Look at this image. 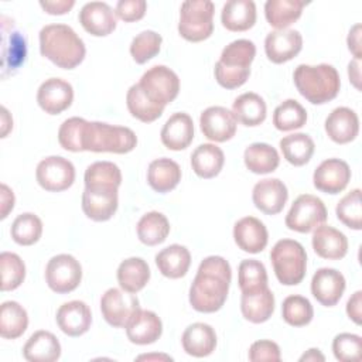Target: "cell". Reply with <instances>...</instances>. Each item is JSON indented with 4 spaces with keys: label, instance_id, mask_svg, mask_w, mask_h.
<instances>
[{
    "label": "cell",
    "instance_id": "obj_37",
    "mask_svg": "<svg viewBox=\"0 0 362 362\" xmlns=\"http://www.w3.org/2000/svg\"><path fill=\"white\" fill-rule=\"evenodd\" d=\"M119 286L129 293L140 291L150 280V269L141 257L124 259L117 267Z\"/></svg>",
    "mask_w": 362,
    "mask_h": 362
},
{
    "label": "cell",
    "instance_id": "obj_11",
    "mask_svg": "<svg viewBox=\"0 0 362 362\" xmlns=\"http://www.w3.org/2000/svg\"><path fill=\"white\" fill-rule=\"evenodd\" d=\"M140 308L134 293L112 287L100 298V311L105 321L115 328H126L130 318Z\"/></svg>",
    "mask_w": 362,
    "mask_h": 362
},
{
    "label": "cell",
    "instance_id": "obj_22",
    "mask_svg": "<svg viewBox=\"0 0 362 362\" xmlns=\"http://www.w3.org/2000/svg\"><path fill=\"white\" fill-rule=\"evenodd\" d=\"M233 239L239 249L247 253H260L269 240L264 223L255 216H245L233 226Z\"/></svg>",
    "mask_w": 362,
    "mask_h": 362
},
{
    "label": "cell",
    "instance_id": "obj_28",
    "mask_svg": "<svg viewBox=\"0 0 362 362\" xmlns=\"http://www.w3.org/2000/svg\"><path fill=\"white\" fill-rule=\"evenodd\" d=\"M242 315L253 322L260 324L267 321L274 311V296L269 287L242 293L240 298Z\"/></svg>",
    "mask_w": 362,
    "mask_h": 362
},
{
    "label": "cell",
    "instance_id": "obj_42",
    "mask_svg": "<svg viewBox=\"0 0 362 362\" xmlns=\"http://www.w3.org/2000/svg\"><path fill=\"white\" fill-rule=\"evenodd\" d=\"M126 105L132 116L144 123L154 122L164 112V106L156 105L150 99H147L139 83H134L129 88L126 95Z\"/></svg>",
    "mask_w": 362,
    "mask_h": 362
},
{
    "label": "cell",
    "instance_id": "obj_23",
    "mask_svg": "<svg viewBox=\"0 0 362 362\" xmlns=\"http://www.w3.org/2000/svg\"><path fill=\"white\" fill-rule=\"evenodd\" d=\"M163 332L160 317L148 310L139 308L126 325V335L132 344L148 345L156 342Z\"/></svg>",
    "mask_w": 362,
    "mask_h": 362
},
{
    "label": "cell",
    "instance_id": "obj_59",
    "mask_svg": "<svg viewBox=\"0 0 362 362\" xmlns=\"http://www.w3.org/2000/svg\"><path fill=\"white\" fill-rule=\"evenodd\" d=\"M348 76L351 83L356 88L361 89V59H352L348 64Z\"/></svg>",
    "mask_w": 362,
    "mask_h": 362
},
{
    "label": "cell",
    "instance_id": "obj_35",
    "mask_svg": "<svg viewBox=\"0 0 362 362\" xmlns=\"http://www.w3.org/2000/svg\"><path fill=\"white\" fill-rule=\"evenodd\" d=\"M232 113L236 122L245 126H257L266 119V103L263 98L255 92H246L239 95L233 105Z\"/></svg>",
    "mask_w": 362,
    "mask_h": 362
},
{
    "label": "cell",
    "instance_id": "obj_57",
    "mask_svg": "<svg viewBox=\"0 0 362 362\" xmlns=\"http://www.w3.org/2000/svg\"><path fill=\"white\" fill-rule=\"evenodd\" d=\"M361 31H362V27L361 24H355L351 30H349V34H348V38H346V44H348V49L352 52L354 58L355 59H361L362 58V51H361Z\"/></svg>",
    "mask_w": 362,
    "mask_h": 362
},
{
    "label": "cell",
    "instance_id": "obj_49",
    "mask_svg": "<svg viewBox=\"0 0 362 362\" xmlns=\"http://www.w3.org/2000/svg\"><path fill=\"white\" fill-rule=\"evenodd\" d=\"M85 187L89 185H113L120 187L122 173L120 168L112 161H96L88 165L83 175Z\"/></svg>",
    "mask_w": 362,
    "mask_h": 362
},
{
    "label": "cell",
    "instance_id": "obj_41",
    "mask_svg": "<svg viewBox=\"0 0 362 362\" xmlns=\"http://www.w3.org/2000/svg\"><path fill=\"white\" fill-rule=\"evenodd\" d=\"M170 233V223L165 215L157 211L144 214L137 222V236L141 243L156 246L163 243Z\"/></svg>",
    "mask_w": 362,
    "mask_h": 362
},
{
    "label": "cell",
    "instance_id": "obj_25",
    "mask_svg": "<svg viewBox=\"0 0 362 362\" xmlns=\"http://www.w3.org/2000/svg\"><path fill=\"white\" fill-rule=\"evenodd\" d=\"M325 132L338 144L352 141L359 132L358 115L346 106L335 107L325 119Z\"/></svg>",
    "mask_w": 362,
    "mask_h": 362
},
{
    "label": "cell",
    "instance_id": "obj_9",
    "mask_svg": "<svg viewBox=\"0 0 362 362\" xmlns=\"http://www.w3.org/2000/svg\"><path fill=\"white\" fill-rule=\"evenodd\" d=\"M327 208L324 202L311 194H303L296 198L286 215V226L300 233H308L327 221Z\"/></svg>",
    "mask_w": 362,
    "mask_h": 362
},
{
    "label": "cell",
    "instance_id": "obj_61",
    "mask_svg": "<svg viewBox=\"0 0 362 362\" xmlns=\"http://www.w3.org/2000/svg\"><path fill=\"white\" fill-rule=\"evenodd\" d=\"M317 362V361H320V362H324L325 361V356L321 354V351L320 349H317V348H311V349H308L305 354H303L301 356H300V362Z\"/></svg>",
    "mask_w": 362,
    "mask_h": 362
},
{
    "label": "cell",
    "instance_id": "obj_47",
    "mask_svg": "<svg viewBox=\"0 0 362 362\" xmlns=\"http://www.w3.org/2000/svg\"><path fill=\"white\" fill-rule=\"evenodd\" d=\"M238 283L242 293L267 287V273L264 264L256 259L242 260L238 267Z\"/></svg>",
    "mask_w": 362,
    "mask_h": 362
},
{
    "label": "cell",
    "instance_id": "obj_16",
    "mask_svg": "<svg viewBox=\"0 0 362 362\" xmlns=\"http://www.w3.org/2000/svg\"><path fill=\"white\" fill-rule=\"evenodd\" d=\"M301 48L303 37L293 28L270 31L264 38V51L273 64H283L293 59Z\"/></svg>",
    "mask_w": 362,
    "mask_h": 362
},
{
    "label": "cell",
    "instance_id": "obj_26",
    "mask_svg": "<svg viewBox=\"0 0 362 362\" xmlns=\"http://www.w3.org/2000/svg\"><path fill=\"white\" fill-rule=\"evenodd\" d=\"M311 243L314 252L328 260L342 259L348 252L346 236L341 230L324 223L314 229Z\"/></svg>",
    "mask_w": 362,
    "mask_h": 362
},
{
    "label": "cell",
    "instance_id": "obj_20",
    "mask_svg": "<svg viewBox=\"0 0 362 362\" xmlns=\"http://www.w3.org/2000/svg\"><path fill=\"white\" fill-rule=\"evenodd\" d=\"M79 23L85 31L95 37L109 35L116 28V16L105 1H89L79 11Z\"/></svg>",
    "mask_w": 362,
    "mask_h": 362
},
{
    "label": "cell",
    "instance_id": "obj_62",
    "mask_svg": "<svg viewBox=\"0 0 362 362\" xmlns=\"http://www.w3.org/2000/svg\"><path fill=\"white\" fill-rule=\"evenodd\" d=\"M139 361H151V359H163V361H173L171 356L164 355V354H150V355H140L137 356Z\"/></svg>",
    "mask_w": 362,
    "mask_h": 362
},
{
    "label": "cell",
    "instance_id": "obj_24",
    "mask_svg": "<svg viewBox=\"0 0 362 362\" xmlns=\"http://www.w3.org/2000/svg\"><path fill=\"white\" fill-rule=\"evenodd\" d=\"M161 143L174 151L187 148L194 139V123L188 113L171 115L161 129Z\"/></svg>",
    "mask_w": 362,
    "mask_h": 362
},
{
    "label": "cell",
    "instance_id": "obj_55",
    "mask_svg": "<svg viewBox=\"0 0 362 362\" xmlns=\"http://www.w3.org/2000/svg\"><path fill=\"white\" fill-rule=\"evenodd\" d=\"M40 6L48 14L61 16L68 13L75 6V0H41Z\"/></svg>",
    "mask_w": 362,
    "mask_h": 362
},
{
    "label": "cell",
    "instance_id": "obj_33",
    "mask_svg": "<svg viewBox=\"0 0 362 362\" xmlns=\"http://www.w3.org/2000/svg\"><path fill=\"white\" fill-rule=\"evenodd\" d=\"M160 273L168 279H180L187 274L191 264V253L182 245H170L156 255Z\"/></svg>",
    "mask_w": 362,
    "mask_h": 362
},
{
    "label": "cell",
    "instance_id": "obj_43",
    "mask_svg": "<svg viewBox=\"0 0 362 362\" xmlns=\"http://www.w3.org/2000/svg\"><path fill=\"white\" fill-rule=\"evenodd\" d=\"M307 122V112L296 99H286L273 113V124L277 130L290 132L300 129Z\"/></svg>",
    "mask_w": 362,
    "mask_h": 362
},
{
    "label": "cell",
    "instance_id": "obj_60",
    "mask_svg": "<svg viewBox=\"0 0 362 362\" xmlns=\"http://www.w3.org/2000/svg\"><path fill=\"white\" fill-rule=\"evenodd\" d=\"M0 120H1V137H6L8 134V132L13 129V119L11 115L8 113V110L1 106L0 109Z\"/></svg>",
    "mask_w": 362,
    "mask_h": 362
},
{
    "label": "cell",
    "instance_id": "obj_50",
    "mask_svg": "<svg viewBox=\"0 0 362 362\" xmlns=\"http://www.w3.org/2000/svg\"><path fill=\"white\" fill-rule=\"evenodd\" d=\"M163 38L153 30H144L139 33L130 44V54L137 64H144L154 58L161 48Z\"/></svg>",
    "mask_w": 362,
    "mask_h": 362
},
{
    "label": "cell",
    "instance_id": "obj_40",
    "mask_svg": "<svg viewBox=\"0 0 362 362\" xmlns=\"http://www.w3.org/2000/svg\"><path fill=\"white\" fill-rule=\"evenodd\" d=\"M279 146L283 157L296 167L307 164L311 160L315 148L313 139L305 133H293L284 136Z\"/></svg>",
    "mask_w": 362,
    "mask_h": 362
},
{
    "label": "cell",
    "instance_id": "obj_34",
    "mask_svg": "<svg viewBox=\"0 0 362 362\" xmlns=\"http://www.w3.org/2000/svg\"><path fill=\"white\" fill-rule=\"evenodd\" d=\"M225 163V156L221 147L212 143L199 144L191 154V167L201 178L216 177Z\"/></svg>",
    "mask_w": 362,
    "mask_h": 362
},
{
    "label": "cell",
    "instance_id": "obj_15",
    "mask_svg": "<svg viewBox=\"0 0 362 362\" xmlns=\"http://www.w3.org/2000/svg\"><path fill=\"white\" fill-rule=\"evenodd\" d=\"M351 180V168L339 158L324 160L313 174L314 187L325 194H339Z\"/></svg>",
    "mask_w": 362,
    "mask_h": 362
},
{
    "label": "cell",
    "instance_id": "obj_1",
    "mask_svg": "<svg viewBox=\"0 0 362 362\" xmlns=\"http://www.w3.org/2000/svg\"><path fill=\"white\" fill-rule=\"evenodd\" d=\"M232 270L222 256L205 257L189 287V304L198 313H215L226 301Z\"/></svg>",
    "mask_w": 362,
    "mask_h": 362
},
{
    "label": "cell",
    "instance_id": "obj_19",
    "mask_svg": "<svg viewBox=\"0 0 362 362\" xmlns=\"http://www.w3.org/2000/svg\"><path fill=\"white\" fill-rule=\"evenodd\" d=\"M288 198L287 187L279 178H264L256 182L252 192L255 206L267 215L281 212Z\"/></svg>",
    "mask_w": 362,
    "mask_h": 362
},
{
    "label": "cell",
    "instance_id": "obj_17",
    "mask_svg": "<svg viewBox=\"0 0 362 362\" xmlns=\"http://www.w3.org/2000/svg\"><path fill=\"white\" fill-rule=\"evenodd\" d=\"M72 100V85L61 78L45 79L37 92V102L40 107L48 115H59L71 106Z\"/></svg>",
    "mask_w": 362,
    "mask_h": 362
},
{
    "label": "cell",
    "instance_id": "obj_6",
    "mask_svg": "<svg viewBox=\"0 0 362 362\" xmlns=\"http://www.w3.org/2000/svg\"><path fill=\"white\" fill-rule=\"evenodd\" d=\"M270 260L281 284L296 286L303 281L307 269V253L300 242L280 239L270 252Z\"/></svg>",
    "mask_w": 362,
    "mask_h": 362
},
{
    "label": "cell",
    "instance_id": "obj_14",
    "mask_svg": "<svg viewBox=\"0 0 362 362\" xmlns=\"http://www.w3.org/2000/svg\"><path fill=\"white\" fill-rule=\"evenodd\" d=\"M236 119L223 106H209L199 116V126L204 136L212 141L223 143L236 133Z\"/></svg>",
    "mask_w": 362,
    "mask_h": 362
},
{
    "label": "cell",
    "instance_id": "obj_30",
    "mask_svg": "<svg viewBox=\"0 0 362 362\" xmlns=\"http://www.w3.org/2000/svg\"><path fill=\"white\" fill-rule=\"evenodd\" d=\"M23 355L30 362H54L61 356V344L49 331H35L23 348Z\"/></svg>",
    "mask_w": 362,
    "mask_h": 362
},
{
    "label": "cell",
    "instance_id": "obj_51",
    "mask_svg": "<svg viewBox=\"0 0 362 362\" xmlns=\"http://www.w3.org/2000/svg\"><path fill=\"white\" fill-rule=\"evenodd\" d=\"M86 120L82 117H69L62 122L58 130V141L62 148L68 151H83L82 148V134Z\"/></svg>",
    "mask_w": 362,
    "mask_h": 362
},
{
    "label": "cell",
    "instance_id": "obj_7",
    "mask_svg": "<svg viewBox=\"0 0 362 362\" xmlns=\"http://www.w3.org/2000/svg\"><path fill=\"white\" fill-rule=\"evenodd\" d=\"M215 6L209 0H187L180 8L178 33L191 42H199L211 37L214 31Z\"/></svg>",
    "mask_w": 362,
    "mask_h": 362
},
{
    "label": "cell",
    "instance_id": "obj_38",
    "mask_svg": "<svg viewBox=\"0 0 362 362\" xmlns=\"http://www.w3.org/2000/svg\"><path fill=\"white\" fill-rule=\"evenodd\" d=\"M243 161L249 171L267 174L279 167L280 157L274 147L267 143H252L243 153Z\"/></svg>",
    "mask_w": 362,
    "mask_h": 362
},
{
    "label": "cell",
    "instance_id": "obj_31",
    "mask_svg": "<svg viewBox=\"0 0 362 362\" xmlns=\"http://www.w3.org/2000/svg\"><path fill=\"white\" fill-rule=\"evenodd\" d=\"M221 21L229 31H246L256 23V6L252 0H229L222 6Z\"/></svg>",
    "mask_w": 362,
    "mask_h": 362
},
{
    "label": "cell",
    "instance_id": "obj_10",
    "mask_svg": "<svg viewBox=\"0 0 362 362\" xmlns=\"http://www.w3.org/2000/svg\"><path fill=\"white\" fill-rule=\"evenodd\" d=\"M82 280L81 263L66 253L51 257L45 267V281L48 287L58 293L66 294L74 291Z\"/></svg>",
    "mask_w": 362,
    "mask_h": 362
},
{
    "label": "cell",
    "instance_id": "obj_18",
    "mask_svg": "<svg viewBox=\"0 0 362 362\" xmlns=\"http://www.w3.org/2000/svg\"><path fill=\"white\" fill-rule=\"evenodd\" d=\"M345 291V277L341 272L331 267L318 269L311 279V293L314 298L325 305H335Z\"/></svg>",
    "mask_w": 362,
    "mask_h": 362
},
{
    "label": "cell",
    "instance_id": "obj_52",
    "mask_svg": "<svg viewBox=\"0 0 362 362\" xmlns=\"http://www.w3.org/2000/svg\"><path fill=\"white\" fill-rule=\"evenodd\" d=\"M362 339L356 334L342 332L338 334L332 341L334 356L341 362H352L361 359Z\"/></svg>",
    "mask_w": 362,
    "mask_h": 362
},
{
    "label": "cell",
    "instance_id": "obj_27",
    "mask_svg": "<svg viewBox=\"0 0 362 362\" xmlns=\"http://www.w3.org/2000/svg\"><path fill=\"white\" fill-rule=\"evenodd\" d=\"M184 351L195 358L211 355L216 346L215 329L205 322H194L185 328L181 337Z\"/></svg>",
    "mask_w": 362,
    "mask_h": 362
},
{
    "label": "cell",
    "instance_id": "obj_56",
    "mask_svg": "<svg viewBox=\"0 0 362 362\" xmlns=\"http://www.w3.org/2000/svg\"><path fill=\"white\" fill-rule=\"evenodd\" d=\"M346 314L356 325H361V321H362V291L361 290L355 291L349 297L346 303Z\"/></svg>",
    "mask_w": 362,
    "mask_h": 362
},
{
    "label": "cell",
    "instance_id": "obj_45",
    "mask_svg": "<svg viewBox=\"0 0 362 362\" xmlns=\"http://www.w3.org/2000/svg\"><path fill=\"white\" fill-rule=\"evenodd\" d=\"M283 320L291 327H304L311 322L314 310L308 298L294 294L284 298L281 304Z\"/></svg>",
    "mask_w": 362,
    "mask_h": 362
},
{
    "label": "cell",
    "instance_id": "obj_2",
    "mask_svg": "<svg viewBox=\"0 0 362 362\" xmlns=\"http://www.w3.org/2000/svg\"><path fill=\"white\" fill-rule=\"evenodd\" d=\"M40 52L62 69H74L86 54L82 38L66 24H48L40 31Z\"/></svg>",
    "mask_w": 362,
    "mask_h": 362
},
{
    "label": "cell",
    "instance_id": "obj_46",
    "mask_svg": "<svg viewBox=\"0 0 362 362\" xmlns=\"http://www.w3.org/2000/svg\"><path fill=\"white\" fill-rule=\"evenodd\" d=\"M0 272L1 291H11L16 290L24 281L25 264L18 255L11 252H3L0 255Z\"/></svg>",
    "mask_w": 362,
    "mask_h": 362
},
{
    "label": "cell",
    "instance_id": "obj_48",
    "mask_svg": "<svg viewBox=\"0 0 362 362\" xmlns=\"http://www.w3.org/2000/svg\"><path fill=\"white\" fill-rule=\"evenodd\" d=\"M337 218L348 228L361 230L362 228V201L361 189L355 188L348 192L335 208Z\"/></svg>",
    "mask_w": 362,
    "mask_h": 362
},
{
    "label": "cell",
    "instance_id": "obj_39",
    "mask_svg": "<svg viewBox=\"0 0 362 362\" xmlns=\"http://www.w3.org/2000/svg\"><path fill=\"white\" fill-rule=\"evenodd\" d=\"M28 325L27 311L17 301H4L0 307V335L4 339L21 337Z\"/></svg>",
    "mask_w": 362,
    "mask_h": 362
},
{
    "label": "cell",
    "instance_id": "obj_3",
    "mask_svg": "<svg viewBox=\"0 0 362 362\" xmlns=\"http://www.w3.org/2000/svg\"><path fill=\"white\" fill-rule=\"evenodd\" d=\"M293 79L300 95L313 105H322L332 100L341 88L339 74L329 64H300L294 69Z\"/></svg>",
    "mask_w": 362,
    "mask_h": 362
},
{
    "label": "cell",
    "instance_id": "obj_54",
    "mask_svg": "<svg viewBox=\"0 0 362 362\" xmlns=\"http://www.w3.org/2000/svg\"><path fill=\"white\" fill-rule=\"evenodd\" d=\"M146 10L147 3L144 0H120L116 4L115 14L126 23H132L143 18Z\"/></svg>",
    "mask_w": 362,
    "mask_h": 362
},
{
    "label": "cell",
    "instance_id": "obj_29",
    "mask_svg": "<svg viewBox=\"0 0 362 362\" xmlns=\"http://www.w3.org/2000/svg\"><path fill=\"white\" fill-rule=\"evenodd\" d=\"M3 40H1V76L6 78L8 74L17 71L25 61L27 44L24 35L11 30L8 33L7 24L3 23Z\"/></svg>",
    "mask_w": 362,
    "mask_h": 362
},
{
    "label": "cell",
    "instance_id": "obj_8",
    "mask_svg": "<svg viewBox=\"0 0 362 362\" xmlns=\"http://www.w3.org/2000/svg\"><path fill=\"white\" fill-rule=\"evenodd\" d=\"M139 86L147 99L165 107V105L177 98L180 92V79L178 75L168 66L154 65L141 75Z\"/></svg>",
    "mask_w": 362,
    "mask_h": 362
},
{
    "label": "cell",
    "instance_id": "obj_21",
    "mask_svg": "<svg viewBox=\"0 0 362 362\" xmlns=\"http://www.w3.org/2000/svg\"><path fill=\"white\" fill-rule=\"evenodd\" d=\"M57 324L59 329L68 337L83 335L92 324L90 308L81 300L64 303L57 311Z\"/></svg>",
    "mask_w": 362,
    "mask_h": 362
},
{
    "label": "cell",
    "instance_id": "obj_32",
    "mask_svg": "<svg viewBox=\"0 0 362 362\" xmlns=\"http://www.w3.org/2000/svg\"><path fill=\"white\" fill-rule=\"evenodd\" d=\"M181 181L180 165L167 157L153 160L147 168V182L148 185L160 194H165L174 189Z\"/></svg>",
    "mask_w": 362,
    "mask_h": 362
},
{
    "label": "cell",
    "instance_id": "obj_44",
    "mask_svg": "<svg viewBox=\"0 0 362 362\" xmlns=\"http://www.w3.org/2000/svg\"><path fill=\"white\" fill-rule=\"evenodd\" d=\"M10 233L13 240L21 246L34 245L41 238L42 222L37 215L24 212L13 221Z\"/></svg>",
    "mask_w": 362,
    "mask_h": 362
},
{
    "label": "cell",
    "instance_id": "obj_58",
    "mask_svg": "<svg viewBox=\"0 0 362 362\" xmlns=\"http://www.w3.org/2000/svg\"><path fill=\"white\" fill-rule=\"evenodd\" d=\"M13 208H14V194L6 184H1V187H0V219H6L8 212Z\"/></svg>",
    "mask_w": 362,
    "mask_h": 362
},
{
    "label": "cell",
    "instance_id": "obj_13",
    "mask_svg": "<svg viewBox=\"0 0 362 362\" xmlns=\"http://www.w3.org/2000/svg\"><path fill=\"white\" fill-rule=\"evenodd\" d=\"M119 204L117 187L113 185H89L82 192V211L96 222L109 221Z\"/></svg>",
    "mask_w": 362,
    "mask_h": 362
},
{
    "label": "cell",
    "instance_id": "obj_4",
    "mask_svg": "<svg viewBox=\"0 0 362 362\" xmlns=\"http://www.w3.org/2000/svg\"><path fill=\"white\" fill-rule=\"evenodd\" d=\"M256 55V45L246 38L229 42L215 64L214 74L216 82L226 89H236L242 86L249 75L250 65Z\"/></svg>",
    "mask_w": 362,
    "mask_h": 362
},
{
    "label": "cell",
    "instance_id": "obj_36",
    "mask_svg": "<svg viewBox=\"0 0 362 362\" xmlns=\"http://www.w3.org/2000/svg\"><path fill=\"white\" fill-rule=\"evenodd\" d=\"M304 6L305 1L303 0H267L264 3V16L272 27L284 30L300 18Z\"/></svg>",
    "mask_w": 362,
    "mask_h": 362
},
{
    "label": "cell",
    "instance_id": "obj_53",
    "mask_svg": "<svg viewBox=\"0 0 362 362\" xmlns=\"http://www.w3.org/2000/svg\"><path fill=\"white\" fill-rule=\"evenodd\" d=\"M249 359L252 362H279L281 359L280 348L270 339H260L250 345Z\"/></svg>",
    "mask_w": 362,
    "mask_h": 362
},
{
    "label": "cell",
    "instance_id": "obj_12",
    "mask_svg": "<svg viewBox=\"0 0 362 362\" xmlns=\"http://www.w3.org/2000/svg\"><path fill=\"white\" fill-rule=\"evenodd\" d=\"M35 178L45 191L59 192L74 184L75 167L69 160L61 156H49L38 163Z\"/></svg>",
    "mask_w": 362,
    "mask_h": 362
},
{
    "label": "cell",
    "instance_id": "obj_5",
    "mask_svg": "<svg viewBox=\"0 0 362 362\" xmlns=\"http://www.w3.org/2000/svg\"><path fill=\"white\" fill-rule=\"evenodd\" d=\"M136 144L137 137L129 127L86 120L82 134L83 151L124 154L132 151Z\"/></svg>",
    "mask_w": 362,
    "mask_h": 362
}]
</instances>
